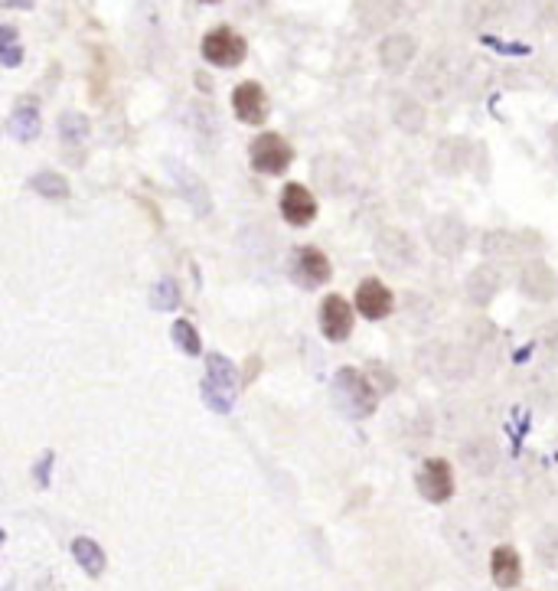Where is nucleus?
<instances>
[{"instance_id": "1", "label": "nucleus", "mask_w": 558, "mask_h": 591, "mask_svg": "<svg viewBox=\"0 0 558 591\" xmlns=\"http://www.w3.org/2000/svg\"><path fill=\"white\" fill-rule=\"evenodd\" d=\"M415 366L421 369L425 376L431 379H467L474 373V360H470V353L454 347V343H425V347H418L415 353Z\"/></svg>"}, {"instance_id": "2", "label": "nucleus", "mask_w": 558, "mask_h": 591, "mask_svg": "<svg viewBox=\"0 0 558 591\" xmlns=\"http://www.w3.org/2000/svg\"><path fill=\"white\" fill-rule=\"evenodd\" d=\"M333 396L343 405V412L353 418H366L376 412V389L353 366H343L337 373V379H333Z\"/></svg>"}, {"instance_id": "3", "label": "nucleus", "mask_w": 558, "mask_h": 591, "mask_svg": "<svg viewBox=\"0 0 558 591\" xmlns=\"http://www.w3.org/2000/svg\"><path fill=\"white\" fill-rule=\"evenodd\" d=\"M235 389H239V373H235L232 360H226L222 353H209L206 360V383H203V396L206 405L216 412H229Z\"/></svg>"}, {"instance_id": "4", "label": "nucleus", "mask_w": 558, "mask_h": 591, "mask_svg": "<svg viewBox=\"0 0 558 591\" xmlns=\"http://www.w3.org/2000/svg\"><path fill=\"white\" fill-rule=\"evenodd\" d=\"M376 258L392 272H412L418 265V242L399 226H386L376 236Z\"/></svg>"}, {"instance_id": "5", "label": "nucleus", "mask_w": 558, "mask_h": 591, "mask_svg": "<svg viewBox=\"0 0 558 591\" xmlns=\"http://www.w3.org/2000/svg\"><path fill=\"white\" fill-rule=\"evenodd\" d=\"M248 157H252V167L258 170V174L278 177V174H284V170L291 167L294 151H291V144L281 138V134L268 131V134H258V138L252 141V147H248Z\"/></svg>"}, {"instance_id": "6", "label": "nucleus", "mask_w": 558, "mask_h": 591, "mask_svg": "<svg viewBox=\"0 0 558 591\" xmlns=\"http://www.w3.org/2000/svg\"><path fill=\"white\" fill-rule=\"evenodd\" d=\"M245 53H248L245 40L235 30H229V27H216V30H209L203 36V59H206V63L219 66V69L239 66L245 59Z\"/></svg>"}, {"instance_id": "7", "label": "nucleus", "mask_w": 558, "mask_h": 591, "mask_svg": "<svg viewBox=\"0 0 558 591\" xmlns=\"http://www.w3.org/2000/svg\"><path fill=\"white\" fill-rule=\"evenodd\" d=\"M425 239L431 242V249L438 255L454 258V255H461L467 245V226L457 216H434L425 226Z\"/></svg>"}, {"instance_id": "8", "label": "nucleus", "mask_w": 558, "mask_h": 591, "mask_svg": "<svg viewBox=\"0 0 558 591\" xmlns=\"http://www.w3.org/2000/svg\"><path fill=\"white\" fill-rule=\"evenodd\" d=\"M291 278L301 288H320L330 281V258L314 249V245H304L291 255Z\"/></svg>"}, {"instance_id": "9", "label": "nucleus", "mask_w": 558, "mask_h": 591, "mask_svg": "<svg viewBox=\"0 0 558 591\" xmlns=\"http://www.w3.org/2000/svg\"><path fill=\"white\" fill-rule=\"evenodd\" d=\"M418 484V494L425 497L428 503H444L451 500L454 494V477H451V464L441 461V458H431L421 464V471L415 477Z\"/></svg>"}, {"instance_id": "10", "label": "nucleus", "mask_w": 558, "mask_h": 591, "mask_svg": "<svg viewBox=\"0 0 558 591\" xmlns=\"http://www.w3.org/2000/svg\"><path fill=\"white\" fill-rule=\"evenodd\" d=\"M519 291H523L529 301L549 304L558 298V275L545 262H526L519 268Z\"/></svg>"}, {"instance_id": "11", "label": "nucleus", "mask_w": 558, "mask_h": 591, "mask_svg": "<svg viewBox=\"0 0 558 591\" xmlns=\"http://www.w3.org/2000/svg\"><path fill=\"white\" fill-rule=\"evenodd\" d=\"M232 112L242 125H262L268 118V95L258 82H242L232 92Z\"/></svg>"}, {"instance_id": "12", "label": "nucleus", "mask_w": 558, "mask_h": 591, "mask_svg": "<svg viewBox=\"0 0 558 591\" xmlns=\"http://www.w3.org/2000/svg\"><path fill=\"white\" fill-rule=\"evenodd\" d=\"M320 330H324V337L333 340V343L350 337L353 307L346 304L340 294H330V298H324V304H320Z\"/></svg>"}, {"instance_id": "13", "label": "nucleus", "mask_w": 558, "mask_h": 591, "mask_svg": "<svg viewBox=\"0 0 558 591\" xmlns=\"http://www.w3.org/2000/svg\"><path fill=\"white\" fill-rule=\"evenodd\" d=\"M356 311L366 320H382L392 311V291L382 285L379 278H366L359 281L356 288Z\"/></svg>"}, {"instance_id": "14", "label": "nucleus", "mask_w": 558, "mask_h": 591, "mask_svg": "<svg viewBox=\"0 0 558 591\" xmlns=\"http://www.w3.org/2000/svg\"><path fill=\"white\" fill-rule=\"evenodd\" d=\"M281 216L288 219L291 226H307L310 219L317 216V200L310 196L307 187H301V183H288V187L281 190Z\"/></svg>"}, {"instance_id": "15", "label": "nucleus", "mask_w": 558, "mask_h": 591, "mask_svg": "<svg viewBox=\"0 0 558 591\" xmlns=\"http://www.w3.org/2000/svg\"><path fill=\"white\" fill-rule=\"evenodd\" d=\"M461 464L474 477H490L496 471V464H500V448L490 438H474L461 448Z\"/></svg>"}, {"instance_id": "16", "label": "nucleus", "mask_w": 558, "mask_h": 591, "mask_svg": "<svg viewBox=\"0 0 558 591\" xmlns=\"http://www.w3.org/2000/svg\"><path fill=\"white\" fill-rule=\"evenodd\" d=\"M415 53H418V46H415L412 36H408V33H392L379 46V63H382V69H386V72H402V69L412 66Z\"/></svg>"}, {"instance_id": "17", "label": "nucleus", "mask_w": 558, "mask_h": 591, "mask_svg": "<svg viewBox=\"0 0 558 591\" xmlns=\"http://www.w3.org/2000/svg\"><path fill=\"white\" fill-rule=\"evenodd\" d=\"M500 288H503V275L496 272L493 265L474 268V272H470V278H467V285H464L467 301L477 304V307H487L496 298V294H500Z\"/></svg>"}, {"instance_id": "18", "label": "nucleus", "mask_w": 558, "mask_h": 591, "mask_svg": "<svg viewBox=\"0 0 558 591\" xmlns=\"http://www.w3.org/2000/svg\"><path fill=\"white\" fill-rule=\"evenodd\" d=\"M490 575L500 588H513L523 575V565H519V556L513 546H496L490 556Z\"/></svg>"}, {"instance_id": "19", "label": "nucleus", "mask_w": 558, "mask_h": 591, "mask_svg": "<svg viewBox=\"0 0 558 591\" xmlns=\"http://www.w3.org/2000/svg\"><path fill=\"white\" fill-rule=\"evenodd\" d=\"M170 174H173V180H177L180 193L186 196V200L193 203L196 213H209V206H213V200H209L206 183H203L200 177H196V174H190V170H186V167L173 164V160H170Z\"/></svg>"}, {"instance_id": "20", "label": "nucleus", "mask_w": 558, "mask_h": 591, "mask_svg": "<svg viewBox=\"0 0 558 591\" xmlns=\"http://www.w3.org/2000/svg\"><path fill=\"white\" fill-rule=\"evenodd\" d=\"M470 164V147L467 141L461 138H451V141H444L438 144V154H434V167H438V174H461V170Z\"/></svg>"}, {"instance_id": "21", "label": "nucleus", "mask_w": 558, "mask_h": 591, "mask_svg": "<svg viewBox=\"0 0 558 591\" xmlns=\"http://www.w3.org/2000/svg\"><path fill=\"white\" fill-rule=\"evenodd\" d=\"M523 249H539V242H523V236H516V232H487L483 236V252L496 255V258H510L519 255Z\"/></svg>"}, {"instance_id": "22", "label": "nucleus", "mask_w": 558, "mask_h": 591, "mask_svg": "<svg viewBox=\"0 0 558 591\" xmlns=\"http://www.w3.org/2000/svg\"><path fill=\"white\" fill-rule=\"evenodd\" d=\"M7 128H10V134H14L17 141H33L36 134H40V128H43V121H40V112H36V105H33V102H30V105L20 102L17 112L10 115Z\"/></svg>"}, {"instance_id": "23", "label": "nucleus", "mask_w": 558, "mask_h": 591, "mask_svg": "<svg viewBox=\"0 0 558 591\" xmlns=\"http://www.w3.org/2000/svg\"><path fill=\"white\" fill-rule=\"evenodd\" d=\"M392 118H395V125H399L402 131H408V134L425 128V108L408 95H399L392 102Z\"/></svg>"}, {"instance_id": "24", "label": "nucleus", "mask_w": 558, "mask_h": 591, "mask_svg": "<svg viewBox=\"0 0 558 591\" xmlns=\"http://www.w3.org/2000/svg\"><path fill=\"white\" fill-rule=\"evenodd\" d=\"M72 556H76V562H79L82 569L89 572L92 578L105 572V552H102V546H98L95 539H89V536H79L76 543H72Z\"/></svg>"}, {"instance_id": "25", "label": "nucleus", "mask_w": 558, "mask_h": 591, "mask_svg": "<svg viewBox=\"0 0 558 591\" xmlns=\"http://www.w3.org/2000/svg\"><path fill=\"white\" fill-rule=\"evenodd\" d=\"M30 187L40 193V196H46V200H66L69 196V183H66V177L62 174H53V170H43V174H36L33 180H30Z\"/></svg>"}, {"instance_id": "26", "label": "nucleus", "mask_w": 558, "mask_h": 591, "mask_svg": "<svg viewBox=\"0 0 558 591\" xmlns=\"http://www.w3.org/2000/svg\"><path fill=\"white\" fill-rule=\"evenodd\" d=\"M59 134H62V141L82 144L85 138H89V118L79 112H66L59 118Z\"/></svg>"}, {"instance_id": "27", "label": "nucleus", "mask_w": 558, "mask_h": 591, "mask_svg": "<svg viewBox=\"0 0 558 591\" xmlns=\"http://www.w3.org/2000/svg\"><path fill=\"white\" fill-rule=\"evenodd\" d=\"M500 0H470L467 4V23H474V27H487V23L500 20Z\"/></svg>"}, {"instance_id": "28", "label": "nucleus", "mask_w": 558, "mask_h": 591, "mask_svg": "<svg viewBox=\"0 0 558 591\" xmlns=\"http://www.w3.org/2000/svg\"><path fill=\"white\" fill-rule=\"evenodd\" d=\"M536 556L542 559V565L558 569V526H545L536 536Z\"/></svg>"}, {"instance_id": "29", "label": "nucleus", "mask_w": 558, "mask_h": 591, "mask_svg": "<svg viewBox=\"0 0 558 591\" xmlns=\"http://www.w3.org/2000/svg\"><path fill=\"white\" fill-rule=\"evenodd\" d=\"M151 304L157 307V311H173V307L180 304V288H177V281H173V278L157 281L154 291H151Z\"/></svg>"}, {"instance_id": "30", "label": "nucleus", "mask_w": 558, "mask_h": 591, "mask_svg": "<svg viewBox=\"0 0 558 591\" xmlns=\"http://www.w3.org/2000/svg\"><path fill=\"white\" fill-rule=\"evenodd\" d=\"M173 340H177V347L186 350L190 356L200 353V334L193 330L190 320H177V324H173Z\"/></svg>"}, {"instance_id": "31", "label": "nucleus", "mask_w": 558, "mask_h": 591, "mask_svg": "<svg viewBox=\"0 0 558 591\" xmlns=\"http://www.w3.org/2000/svg\"><path fill=\"white\" fill-rule=\"evenodd\" d=\"M0 56H4V66L7 69H14V66H20V59H23V53H20V46H17V30L14 27H4L0 30Z\"/></svg>"}, {"instance_id": "32", "label": "nucleus", "mask_w": 558, "mask_h": 591, "mask_svg": "<svg viewBox=\"0 0 558 591\" xmlns=\"http://www.w3.org/2000/svg\"><path fill=\"white\" fill-rule=\"evenodd\" d=\"M536 7H539V14L545 20H555L558 17V0H536Z\"/></svg>"}, {"instance_id": "33", "label": "nucleus", "mask_w": 558, "mask_h": 591, "mask_svg": "<svg viewBox=\"0 0 558 591\" xmlns=\"http://www.w3.org/2000/svg\"><path fill=\"white\" fill-rule=\"evenodd\" d=\"M7 7H33V0H7Z\"/></svg>"}, {"instance_id": "34", "label": "nucleus", "mask_w": 558, "mask_h": 591, "mask_svg": "<svg viewBox=\"0 0 558 591\" xmlns=\"http://www.w3.org/2000/svg\"><path fill=\"white\" fill-rule=\"evenodd\" d=\"M203 4H219V0H203Z\"/></svg>"}]
</instances>
